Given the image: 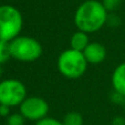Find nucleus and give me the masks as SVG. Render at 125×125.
<instances>
[{
	"mask_svg": "<svg viewBox=\"0 0 125 125\" xmlns=\"http://www.w3.org/2000/svg\"><path fill=\"white\" fill-rule=\"evenodd\" d=\"M111 83L114 92L125 97V62L118 64L112 73Z\"/></svg>",
	"mask_w": 125,
	"mask_h": 125,
	"instance_id": "nucleus-8",
	"label": "nucleus"
},
{
	"mask_svg": "<svg viewBox=\"0 0 125 125\" xmlns=\"http://www.w3.org/2000/svg\"><path fill=\"white\" fill-rule=\"evenodd\" d=\"M27 96V86L20 80L6 79L0 81V104L9 107L20 106Z\"/></svg>",
	"mask_w": 125,
	"mask_h": 125,
	"instance_id": "nucleus-5",
	"label": "nucleus"
},
{
	"mask_svg": "<svg viewBox=\"0 0 125 125\" xmlns=\"http://www.w3.org/2000/svg\"><path fill=\"white\" fill-rule=\"evenodd\" d=\"M49 110L50 107L48 102L43 97L35 95L27 96L19 106V113H21L26 120L35 123L48 117Z\"/></svg>",
	"mask_w": 125,
	"mask_h": 125,
	"instance_id": "nucleus-6",
	"label": "nucleus"
},
{
	"mask_svg": "<svg viewBox=\"0 0 125 125\" xmlns=\"http://www.w3.org/2000/svg\"><path fill=\"white\" fill-rule=\"evenodd\" d=\"M109 20V12L97 0H86L74 13V24L79 31L90 34L101 30Z\"/></svg>",
	"mask_w": 125,
	"mask_h": 125,
	"instance_id": "nucleus-1",
	"label": "nucleus"
},
{
	"mask_svg": "<svg viewBox=\"0 0 125 125\" xmlns=\"http://www.w3.org/2000/svg\"><path fill=\"white\" fill-rule=\"evenodd\" d=\"M111 97H112V101L113 102H115V103H123L124 104L125 103V97L123 96V95H121V94H118V93H116V92H114L113 94L111 95Z\"/></svg>",
	"mask_w": 125,
	"mask_h": 125,
	"instance_id": "nucleus-15",
	"label": "nucleus"
},
{
	"mask_svg": "<svg viewBox=\"0 0 125 125\" xmlns=\"http://www.w3.org/2000/svg\"><path fill=\"white\" fill-rule=\"evenodd\" d=\"M10 115V107L7 105L0 104V116L2 117H8Z\"/></svg>",
	"mask_w": 125,
	"mask_h": 125,
	"instance_id": "nucleus-16",
	"label": "nucleus"
},
{
	"mask_svg": "<svg viewBox=\"0 0 125 125\" xmlns=\"http://www.w3.org/2000/svg\"><path fill=\"white\" fill-rule=\"evenodd\" d=\"M23 28V17L11 5L0 6V40L12 41L19 37Z\"/></svg>",
	"mask_w": 125,
	"mask_h": 125,
	"instance_id": "nucleus-3",
	"label": "nucleus"
},
{
	"mask_svg": "<svg viewBox=\"0 0 125 125\" xmlns=\"http://www.w3.org/2000/svg\"><path fill=\"white\" fill-rule=\"evenodd\" d=\"M10 59H12L10 42L0 40V65L7 63Z\"/></svg>",
	"mask_w": 125,
	"mask_h": 125,
	"instance_id": "nucleus-10",
	"label": "nucleus"
},
{
	"mask_svg": "<svg viewBox=\"0 0 125 125\" xmlns=\"http://www.w3.org/2000/svg\"><path fill=\"white\" fill-rule=\"evenodd\" d=\"M35 125H64L61 121L57 120V118L53 117H45L43 120L39 121V122L35 123Z\"/></svg>",
	"mask_w": 125,
	"mask_h": 125,
	"instance_id": "nucleus-14",
	"label": "nucleus"
},
{
	"mask_svg": "<svg viewBox=\"0 0 125 125\" xmlns=\"http://www.w3.org/2000/svg\"><path fill=\"white\" fill-rule=\"evenodd\" d=\"M12 59L20 62H34L42 55V44L29 35H19L10 41Z\"/></svg>",
	"mask_w": 125,
	"mask_h": 125,
	"instance_id": "nucleus-4",
	"label": "nucleus"
},
{
	"mask_svg": "<svg viewBox=\"0 0 125 125\" xmlns=\"http://www.w3.org/2000/svg\"><path fill=\"white\" fill-rule=\"evenodd\" d=\"M26 121L21 113H12L7 117V125H24Z\"/></svg>",
	"mask_w": 125,
	"mask_h": 125,
	"instance_id": "nucleus-13",
	"label": "nucleus"
},
{
	"mask_svg": "<svg viewBox=\"0 0 125 125\" xmlns=\"http://www.w3.org/2000/svg\"><path fill=\"white\" fill-rule=\"evenodd\" d=\"M62 123L64 125H83V117L79 112H69L65 114Z\"/></svg>",
	"mask_w": 125,
	"mask_h": 125,
	"instance_id": "nucleus-11",
	"label": "nucleus"
},
{
	"mask_svg": "<svg viewBox=\"0 0 125 125\" xmlns=\"http://www.w3.org/2000/svg\"><path fill=\"white\" fill-rule=\"evenodd\" d=\"M89 44H90V38H89V34H87V33L78 30L71 35L70 49L83 52Z\"/></svg>",
	"mask_w": 125,
	"mask_h": 125,
	"instance_id": "nucleus-9",
	"label": "nucleus"
},
{
	"mask_svg": "<svg viewBox=\"0 0 125 125\" xmlns=\"http://www.w3.org/2000/svg\"><path fill=\"white\" fill-rule=\"evenodd\" d=\"M124 106H125V103H124Z\"/></svg>",
	"mask_w": 125,
	"mask_h": 125,
	"instance_id": "nucleus-19",
	"label": "nucleus"
},
{
	"mask_svg": "<svg viewBox=\"0 0 125 125\" xmlns=\"http://www.w3.org/2000/svg\"><path fill=\"white\" fill-rule=\"evenodd\" d=\"M85 59H86L87 63L96 65L100 64L105 60L106 55V49L102 43L100 42H90V44L85 48V50L83 51Z\"/></svg>",
	"mask_w": 125,
	"mask_h": 125,
	"instance_id": "nucleus-7",
	"label": "nucleus"
},
{
	"mask_svg": "<svg viewBox=\"0 0 125 125\" xmlns=\"http://www.w3.org/2000/svg\"><path fill=\"white\" fill-rule=\"evenodd\" d=\"M1 75H2V66L0 65V78H1Z\"/></svg>",
	"mask_w": 125,
	"mask_h": 125,
	"instance_id": "nucleus-18",
	"label": "nucleus"
},
{
	"mask_svg": "<svg viewBox=\"0 0 125 125\" xmlns=\"http://www.w3.org/2000/svg\"><path fill=\"white\" fill-rule=\"evenodd\" d=\"M103 7L107 12H114L121 7L122 0H102L101 1Z\"/></svg>",
	"mask_w": 125,
	"mask_h": 125,
	"instance_id": "nucleus-12",
	"label": "nucleus"
},
{
	"mask_svg": "<svg viewBox=\"0 0 125 125\" xmlns=\"http://www.w3.org/2000/svg\"><path fill=\"white\" fill-rule=\"evenodd\" d=\"M112 125H125V118L122 116H116L112 121Z\"/></svg>",
	"mask_w": 125,
	"mask_h": 125,
	"instance_id": "nucleus-17",
	"label": "nucleus"
},
{
	"mask_svg": "<svg viewBox=\"0 0 125 125\" xmlns=\"http://www.w3.org/2000/svg\"><path fill=\"white\" fill-rule=\"evenodd\" d=\"M86 59L83 52L73 49H66L59 54L57 60V68L61 75L70 80H76L84 75L87 69Z\"/></svg>",
	"mask_w": 125,
	"mask_h": 125,
	"instance_id": "nucleus-2",
	"label": "nucleus"
}]
</instances>
